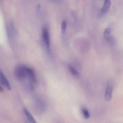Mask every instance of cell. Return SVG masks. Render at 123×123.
<instances>
[{"instance_id": "1", "label": "cell", "mask_w": 123, "mask_h": 123, "mask_svg": "<svg viewBox=\"0 0 123 123\" xmlns=\"http://www.w3.org/2000/svg\"><path fill=\"white\" fill-rule=\"evenodd\" d=\"M16 77L18 80H24L27 76L26 71V67L23 65L18 66L15 70Z\"/></svg>"}, {"instance_id": "2", "label": "cell", "mask_w": 123, "mask_h": 123, "mask_svg": "<svg viewBox=\"0 0 123 123\" xmlns=\"http://www.w3.org/2000/svg\"><path fill=\"white\" fill-rule=\"evenodd\" d=\"M42 38L49 52L50 51V41L49 31L47 28H44L42 29Z\"/></svg>"}, {"instance_id": "3", "label": "cell", "mask_w": 123, "mask_h": 123, "mask_svg": "<svg viewBox=\"0 0 123 123\" xmlns=\"http://www.w3.org/2000/svg\"><path fill=\"white\" fill-rule=\"evenodd\" d=\"M26 71L27 76L28 77L30 80V88L31 90H33L34 89V83H36V80L35 73L33 69L27 67H26Z\"/></svg>"}, {"instance_id": "4", "label": "cell", "mask_w": 123, "mask_h": 123, "mask_svg": "<svg viewBox=\"0 0 123 123\" xmlns=\"http://www.w3.org/2000/svg\"><path fill=\"white\" fill-rule=\"evenodd\" d=\"M113 86L111 83L108 82L106 85L105 93V99L109 101L111 100L113 95Z\"/></svg>"}, {"instance_id": "5", "label": "cell", "mask_w": 123, "mask_h": 123, "mask_svg": "<svg viewBox=\"0 0 123 123\" xmlns=\"http://www.w3.org/2000/svg\"><path fill=\"white\" fill-rule=\"evenodd\" d=\"M111 5V2L110 0H105L103 6L98 14L99 17L103 16L108 10Z\"/></svg>"}, {"instance_id": "6", "label": "cell", "mask_w": 123, "mask_h": 123, "mask_svg": "<svg viewBox=\"0 0 123 123\" xmlns=\"http://www.w3.org/2000/svg\"><path fill=\"white\" fill-rule=\"evenodd\" d=\"M0 80L2 85H3L8 90H11V87L9 82L1 70H0Z\"/></svg>"}, {"instance_id": "7", "label": "cell", "mask_w": 123, "mask_h": 123, "mask_svg": "<svg viewBox=\"0 0 123 123\" xmlns=\"http://www.w3.org/2000/svg\"><path fill=\"white\" fill-rule=\"evenodd\" d=\"M111 29L109 27L106 28L104 31V36L105 39L109 42H111L113 41V38L111 36Z\"/></svg>"}, {"instance_id": "8", "label": "cell", "mask_w": 123, "mask_h": 123, "mask_svg": "<svg viewBox=\"0 0 123 123\" xmlns=\"http://www.w3.org/2000/svg\"><path fill=\"white\" fill-rule=\"evenodd\" d=\"M23 111L29 123H37L33 116L27 109L25 108L24 109Z\"/></svg>"}, {"instance_id": "9", "label": "cell", "mask_w": 123, "mask_h": 123, "mask_svg": "<svg viewBox=\"0 0 123 123\" xmlns=\"http://www.w3.org/2000/svg\"><path fill=\"white\" fill-rule=\"evenodd\" d=\"M36 103L38 108L41 111H43L46 109V104L43 100L41 99H38Z\"/></svg>"}, {"instance_id": "10", "label": "cell", "mask_w": 123, "mask_h": 123, "mask_svg": "<svg viewBox=\"0 0 123 123\" xmlns=\"http://www.w3.org/2000/svg\"><path fill=\"white\" fill-rule=\"evenodd\" d=\"M81 111H82V114L83 115V117L85 119H88L90 118V113L89 111L85 107H83L81 109Z\"/></svg>"}, {"instance_id": "11", "label": "cell", "mask_w": 123, "mask_h": 123, "mask_svg": "<svg viewBox=\"0 0 123 123\" xmlns=\"http://www.w3.org/2000/svg\"><path fill=\"white\" fill-rule=\"evenodd\" d=\"M67 20H63L62 21L61 24V29H62V32L63 34L65 33L67 29Z\"/></svg>"}, {"instance_id": "12", "label": "cell", "mask_w": 123, "mask_h": 123, "mask_svg": "<svg viewBox=\"0 0 123 123\" xmlns=\"http://www.w3.org/2000/svg\"><path fill=\"white\" fill-rule=\"evenodd\" d=\"M69 70H70L71 73L74 76H78L80 75L79 72L77 70V69H75L74 67H73V66L69 65Z\"/></svg>"}, {"instance_id": "13", "label": "cell", "mask_w": 123, "mask_h": 123, "mask_svg": "<svg viewBox=\"0 0 123 123\" xmlns=\"http://www.w3.org/2000/svg\"><path fill=\"white\" fill-rule=\"evenodd\" d=\"M2 91H3V89L0 86V92H2Z\"/></svg>"}]
</instances>
